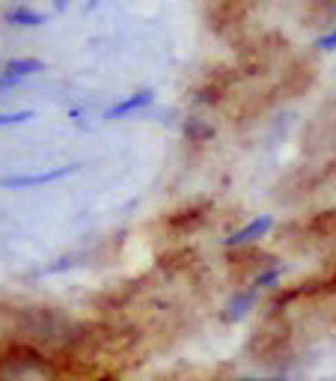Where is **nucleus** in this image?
<instances>
[{"label": "nucleus", "instance_id": "f257e3e1", "mask_svg": "<svg viewBox=\"0 0 336 381\" xmlns=\"http://www.w3.org/2000/svg\"><path fill=\"white\" fill-rule=\"evenodd\" d=\"M140 355L143 334L134 325L96 316L45 355L39 373L48 381H107L134 369Z\"/></svg>", "mask_w": 336, "mask_h": 381}, {"label": "nucleus", "instance_id": "f03ea898", "mask_svg": "<svg viewBox=\"0 0 336 381\" xmlns=\"http://www.w3.org/2000/svg\"><path fill=\"white\" fill-rule=\"evenodd\" d=\"M212 217H214V206L208 203V199H199V203H188L181 208H172V212L161 215L158 221L152 224V232L164 241L190 239V235H197Z\"/></svg>", "mask_w": 336, "mask_h": 381}, {"label": "nucleus", "instance_id": "7ed1b4c3", "mask_svg": "<svg viewBox=\"0 0 336 381\" xmlns=\"http://www.w3.org/2000/svg\"><path fill=\"white\" fill-rule=\"evenodd\" d=\"M45 351H39L33 340L0 334V381H12L24 373H39Z\"/></svg>", "mask_w": 336, "mask_h": 381}, {"label": "nucleus", "instance_id": "20e7f679", "mask_svg": "<svg viewBox=\"0 0 336 381\" xmlns=\"http://www.w3.org/2000/svg\"><path fill=\"white\" fill-rule=\"evenodd\" d=\"M256 0H208V24L217 33H229L250 15Z\"/></svg>", "mask_w": 336, "mask_h": 381}, {"label": "nucleus", "instance_id": "39448f33", "mask_svg": "<svg viewBox=\"0 0 336 381\" xmlns=\"http://www.w3.org/2000/svg\"><path fill=\"white\" fill-rule=\"evenodd\" d=\"M286 340H289L286 322L271 319L268 325H262V328L256 331V337H253V342H250V351L259 360H271V358H277V355L286 351Z\"/></svg>", "mask_w": 336, "mask_h": 381}, {"label": "nucleus", "instance_id": "423d86ee", "mask_svg": "<svg viewBox=\"0 0 336 381\" xmlns=\"http://www.w3.org/2000/svg\"><path fill=\"white\" fill-rule=\"evenodd\" d=\"M271 262V257L265 250L253 248V244H235V248L229 250V257H226V265H229V274L232 277H250V274H259L262 268H265Z\"/></svg>", "mask_w": 336, "mask_h": 381}, {"label": "nucleus", "instance_id": "0eeeda50", "mask_svg": "<svg viewBox=\"0 0 336 381\" xmlns=\"http://www.w3.org/2000/svg\"><path fill=\"white\" fill-rule=\"evenodd\" d=\"M301 235L306 241H331L336 239V208L333 212H319L310 221H304Z\"/></svg>", "mask_w": 336, "mask_h": 381}, {"label": "nucleus", "instance_id": "6e6552de", "mask_svg": "<svg viewBox=\"0 0 336 381\" xmlns=\"http://www.w3.org/2000/svg\"><path fill=\"white\" fill-rule=\"evenodd\" d=\"M268 226H271V221H268V217H262V221H253V224L247 226V230L235 232V235H232V239H229V244H232V248H235V244H250L253 239H259V235H262V232H265V230H268Z\"/></svg>", "mask_w": 336, "mask_h": 381}, {"label": "nucleus", "instance_id": "1a4fd4ad", "mask_svg": "<svg viewBox=\"0 0 336 381\" xmlns=\"http://www.w3.org/2000/svg\"><path fill=\"white\" fill-rule=\"evenodd\" d=\"M319 48L322 51H331V48H336V30L333 33H328L324 39H319Z\"/></svg>", "mask_w": 336, "mask_h": 381}]
</instances>
